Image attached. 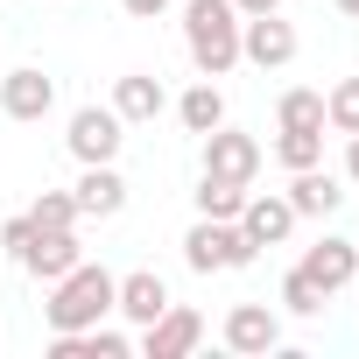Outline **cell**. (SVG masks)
<instances>
[{
  "instance_id": "cell-28",
  "label": "cell",
  "mask_w": 359,
  "mask_h": 359,
  "mask_svg": "<svg viewBox=\"0 0 359 359\" xmlns=\"http://www.w3.org/2000/svg\"><path fill=\"white\" fill-rule=\"evenodd\" d=\"M233 8H240V15H275L282 0H233Z\"/></svg>"
},
{
  "instance_id": "cell-11",
  "label": "cell",
  "mask_w": 359,
  "mask_h": 359,
  "mask_svg": "<svg viewBox=\"0 0 359 359\" xmlns=\"http://www.w3.org/2000/svg\"><path fill=\"white\" fill-rule=\"evenodd\" d=\"M15 261H22L36 282H57V275H71V268L85 261V240H78V226H64V233H36Z\"/></svg>"
},
{
  "instance_id": "cell-16",
  "label": "cell",
  "mask_w": 359,
  "mask_h": 359,
  "mask_svg": "<svg viewBox=\"0 0 359 359\" xmlns=\"http://www.w3.org/2000/svg\"><path fill=\"white\" fill-rule=\"evenodd\" d=\"M113 113H120L127 127H148V120H162V113H169V92H162V78H148V71H127V78L113 85Z\"/></svg>"
},
{
  "instance_id": "cell-14",
  "label": "cell",
  "mask_w": 359,
  "mask_h": 359,
  "mask_svg": "<svg viewBox=\"0 0 359 359\" xmlns=\"http://www.w3.org/2000/svg\"><path fill=\"white\" fill-rule=\"evenodd\" d=\"M282 198H289V212H296V219H331V212L345 205L338 176H331L324 162H317V169H289V191H282Z\"/></svg>"
},
{
  "instance_id": "cell-18",
  "label": "cell",
  "mask_w": 359,
  "mask_h": 359,
  "mask_svg": "<svg viewBox=\"0 0 359 359\" xmlns=\"http://www.w3.org/2000/svg\"><path fill=\"white\" fill-rule=\"evenodd\" d=\"M240 205H247V184H226V176H198V219H240Z\"/></svg>"
},
{
  "instance_id": "cell-7",
  "label": "cell",
  "mask_w": 359,
  "mask_h": 359,
  "mask_svg": "<svg viewBox=\"0 0 359 359\" xmlns=\"http://www.w3.org/2000/svg\"><path fill=\"white\" fill-rule=\"evenodd\" d=\"M205 141V169L212 176H226V184H254V169H261V141L254 134H240V127H212V134H198Z\"/></svg>"
},
{
  "instance_id": "cell-8",
  "label": "cell",
  "mask_w": 359,
  "mask_h": 359,
  "mask_svg": "<svg viewBox=\"0 0 359 359\" xmlns=\"http://www.w3.org/2000/svg\"><path fill=\"white\" fill-rule=\"evenodd\" d=\"M198 338H205V317L184 310V303H169L155 324H141V352H148V359H191Z\"/></svg>"
},
{
  "instance_id": "cell-17",
  "label": "cell",
  "mask_w": 359,
  "mask_h": 359,
  "mask_svg": "<svg viewBox=\"0 0 359 359\" xmlns=\"http://www.w3.org/2000/svg\"><path fill=\"white\" fill-rule=\"evenodd\" d=\"M176 120H184V134H212L219 120H226V92L205 78V85H191L184 99H176Z\"/></svg>"
},
{
  "instance_id": "cell-10",
  "label": "cell",
  "mask_w": 359,
  "mask_h": 359,
  "mask_svg": "<svg viewBox=\"0 0 359 359\" xmlns=\"http://www.w3.org/2000/svg\"><path fill=\"white\" fill-rule=\"evenodd\" d=\"M71 198H78V219H120L127 212V176L113 162H85V176L71 184Z\"/></svg>"
},
{
  "instance_id": "cell-21",
  "label": "cell",
  "mask_w": 359,
  "mask_h": 359,
  "mask_svg": "<svg viewBox=\"0 0 359 359\" xmlns=\"http://www.w3.org/2000/svg\"><path fill=\"white\" fill-rule=\"evenodd\" d=\"M324 127H338V134H359V78H338V85L324 92Z\"/></svg>"
},
{
  "instance_id": "cell-19",
  "label": "cell",
  "mask_w": 359,
  "mask_h": 359,
  "mask_svg": "<svg viewBox=\"0 0 359 359\" xmlns=\"http://www.w3.org/2000/svg\"><path fill=\"white\" fill-rule=\"evenodd\" d=\"M275 162H282V169H317V162H324V127H282Z\"/></svg>"
},
{
  "instance_id": "cell-24",
  "label": "cell",
  "mask_w": 359,
  "mask_h": 359,
  "mask_svg": "<svg viewBox=\"0 0 359 359\" xmlns=\"http://www.w3.org/2000/svg\"><path fill=\"white\" fill-rule=\"evenodd\" d=\"M85 345H92V359H127V352H134V338H127V331H106V324H92Z\"/></svg>"
},
{
  "instance_id": "cell-13",
  "label": "cell",
  "mask_w": 359,
  "mask_h": 359,
  "mask_svg": "<svg viewBox=\"0 0 359 359\" xmlns=\"http://www.w3.org/2000/svg\"><path fill=\"white\" fill-rule=\"evenodd\" d=\"M113 310H120L127 324H155V317L169 310V282H162L155 268H134V275L113 282Z\"/></svg>"
},
{
  "instance_id": "cell-30",
  "label": "cell",
  "mask_w": 359,
  "mask_h": 359,
  "mask_svg": "<svg viewBox=\"0 0 359 359\" xmlns=\"http://www.w3.org/2000/svg\"><path fill=\"white\" fill-rule=\"evenodd\" d=\"M352 282H359V275H352Z\"/></svg>"
},
{
  "instance_id": "cell-27",
  "label": "cell",
  "mask_w": 359,
  "mask_h": 359,
  "mask_svg": "<svg viewBox=\"0 0 359 359\" xmlns=\"http://www.w3.org/2000/svg\"><path fill=\"white\" fill-rule=\"evenodd\" d=\"M345 176L359 184V134H345Z\"/></svg>"
},
{
  "instance_id": "cell-9",
  "label": "cell",
  "mask_w": 359,
  "mask_h": 359,
  "mask_svg": "<svg viewBox=\"0 0 359 359\" xmlns=\"http://www.w3.org/2000/svg\"><path fill=\"white\" fill-rule=\"evenodd\" d=\"M324 296H338V289H352V275H359V247L352 240H338V233H324L317 247H303V261H296Z\"/></svg>"
},
{
  "instance_id": "cell-2",
  "label": "cell",
  "mask_w": 359,
  "mask_h": 359,
  "mask_svg": "<svg viewBox=\"0 0 359 359\" xmlns=\"http://www.w3.org/2000/svg\"><path fill=\"white\" fill-rule=\"evenodd\" d=\"M113 282H120V275H106V268H92V261H78L71 275H57V282H50V303H43L50 331H92V324L113 310Z\"/></svg>"
},
{
  "instance_id": "cell-23",
  "label": "cell",
  "mask_w": 359,
  "mask_h": 359,
  "mask_svg": "<svg viewBox=\"0 0 359 359\" xmlns=\"http://www.w3.org/2000/svg\"><path fill=\"white\" fill-rule=\"evenodd\" d=\"M282 310H296V317H317V310H324V289H317L303 268H289V275H282Z\"/></svg>"
},
{
  "instance_id": "cell-12",
  "label": "cell",
  "mask_w": 359,
  "mask_h": 359,
  "mask_svg": "<svg viewBox=\"0 0 359 359\" xmlns=\"http://www.w3.org/2000/svg\"><path fill=\"white\" fill-rule=\"evenodd\" d=\"M282 345V317L268 310V303H233L226 310V352H275Z\"/></svg>"
},
{
  "instance_id": "cell-29",
  "label": "cell",
  "mask_w": 359,
  "mask_h": 359,
  "mask_svg": "<svg viewBox=\"0 0 359 359\" xmlns=\"http://www.w3.org/2000/svg\"><path fill=\"white\" fill-rule=\"evenodd\" d=\"M331 8H338V15H352V22H359V0H331Z\"/></svg>"
},
{
  "instance_id": "cell-5",
  "label": "cell",
  "mask_w": 359,
  "mask_h": 359,
  "mask_svg": "<svg viewBox=\"0 0 359 359\" xmlns=\"http://www.w3.org/2000/svg\"><path fill=\"white\" fill-rule=\"evenodd\" d=\"M240 57L261 64V71L296 64V29L282 22V8H275V15H240Z\"/></svg>"
},
{
  "instance_id": "cell-3",
  "label": "cell",
  "mask_w": 359,
  "mask_h": 359,
  "mask_svg": "<svg viewBox=\"0 0 359 359\" xmlns=\"http://www.w3.org/2000/svg\"><path fill=\"white\" fill-rule=\"evenodd\" d=\"M254 240L240 233V219H198L191 233H184V261L198 268V275H226V268H254Z\"/></svg>"
},
{
  "instance_id": "cell-4",
  "label": "cell",
  "mask_w": 359,
  "mask_h": 359,
  "mask_svg": "<svg viewBox=\"0 0 359 359\" xmlns=\"http://www.w3.org/2000/svg\"><path fill=\"white\" fill-rule=\"evenodd\" d=\"M120 141H127V120H120L113 106H78V113H71L64 148H71L78 162H113V155H120Z\"/></svg>"
},
{
  "instance_id": "cell-15",
  "label": "cell",
  "mask_w": 359,
  "mask_h": 359,
  "mask_svg": "<svg viewBox=\"0 0 359 359\" xmlns=\"http://www.w3.org/2000/svg\"><path fill=\"white\" fill-rule=\"evenodd\" d=\"M240 233L254 240V247H282L289 233H296V212H289V198H275V191H247V205H240Z\"/></svg>"
},
{
  "instance_id": "cell-25",
  "label": "cell",
  "mask_w": 359,
  "mask_h": 359,
  "mask_svg": "<svg viewBox=\"0 0 359 359\" xmlns=\"http://www.w3.org/2000/svg\"><path fill=\"white\" fill-rule=\"evenodd\" d=\"M29 240H36V226H29V212H22V219H8V226H0V247H8V254H22Z\"/></svg>"
},
{
  "instance_id": "cell-20",
  "label": "cell",
  "mask_w": 359,
  "mask_h": 359,
  "mask_svg": "<svg viewBox=\"0 0 359 359\" xmlns=\"http://www.w3.org/2000/svg\"><path fill=\"white\" fill-rule=\"evenodd\" d=\"M29 226H36V233H64V226H78V198H71V191H43V198L29 205Z\"/></svg>"
},
{
  "instance_id": "cell-22",
  "label": "cell",
  "mask_w": 359,
  "mask_h": 359,
  "mask_svg": "<svg viewBox=\"0 0 359 359\" xmlns=\"http://www.w3.org/2000/svg\"><path fill=\"white\" fill-rule=\"evenodd\" d=\"M275 120L282 127H324V92H282V106H275Z\"/></svg>"
},
{
  "instance_id": "cell-26",
  "label": "cell",
  "mask_w": 359,
  "mask_h": 359,
  "mask_svg": "<svg viewBox=\"0 0 359 359\" xmlns=\"http://www.w3.org/2000/svg\"><path fill=\"white\" fill-rule=\"evenodd\" d=\"M120 8H127L134 22H155V15H169V0H120Z\"/></svg>"
},
{
  "instance_id": "cell-6",
  "label": "cell",
  "mask_w": 359,
  "mask_h": 359,
  "mask_svg": "<svg viewBox=\"0 0 359 359\" xmlns=\"http://www.w3.org/2000/svg\"><path fill=\"white\" fill-rule=\"evenodd\" d=\"M50 106H57V78L43 71V64H22V71H8L0 78V113L8 120H50Z\"/></svg>"
},
{
  "instance_id": "cell-1",
  "label": "cell",
  "mask_w": 359,
  "mask_h": 359,
  "mask_svg": "<svg viewBox=\"0 0 359 359\" xmlns=\"http://www.w3.org/2000/svg\"><path fill=\"white\" fill-rule=\"evenodd\" d=\"M184 50L205 78H226L240 64V8L233 0H191L184 8Z\"/></svg>"
}]
</instances>
